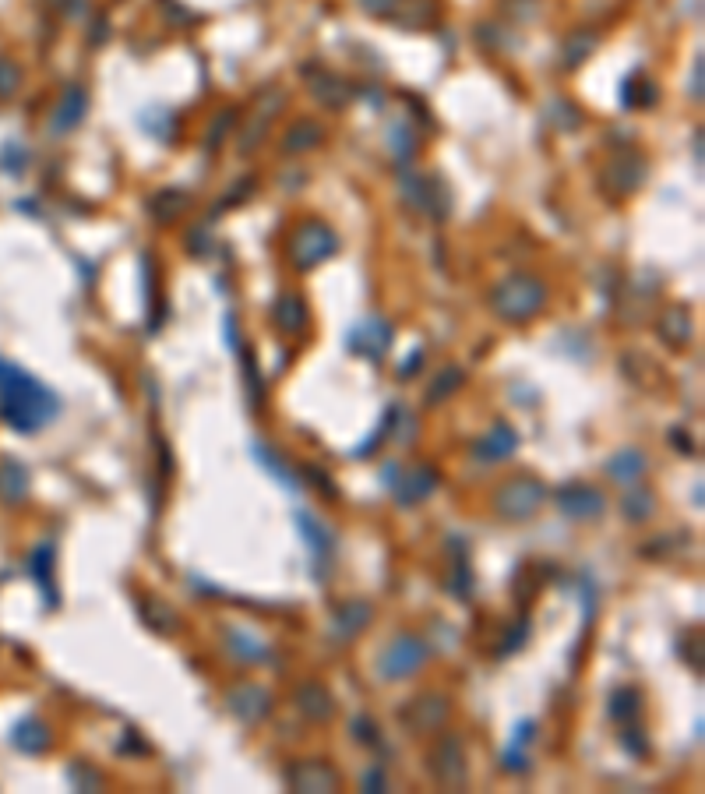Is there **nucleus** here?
<instances>
[{
    "label": "nucleus",
    "mask_w": 705,
    "mask_h": 794,
    "mask_svg": "<svg viewBox=\"0 0 705 794\" xmlns=\"http://www.w3.org/2000/svg\"><path fill=\"white\" fill-rule=\"evenodd\" d=\"M691 92H695V99L702 96V60H695V85H691Z\"/></svg>",
    "instance_id": "38"
},
{
    "label": "nucleus",
    "mask_w": 705,
    "mask_h": 794,
    "mask_svg": "<svg viewBox=\"0 0 705 794\" xmlns=\"http://www.w3.org/2000/svg\"><path fill=\"white\" fill-rule=\"evenodd\" d=\"M554 502H557V509L568 519H575V523H593V519H600L603 512H607L603 491H596L593 484H579V480L557 487Z\"/></svg>",
    "instance_id": "6"
},
{
    "label": "nucleus",
    "mask_w": 705,
    "mask_h": 794,
    "mask_svg": "<svg viewBox=\"0 0 705 794\" xmlns=\"http://www.w3.org/2000/svg\"><path fill=\"white\" fill-rule=\"evenodd\" d=\"M18 68L11 64V60H4L0 57V99H8V96H15L18 92Z\"/></svg>",
    "instance_id": "31"
},
{
    "label": "nucleus",
    "mask_w": 705,
    "mask_h": 794,
    "mask_svg": "<svg viewBox=\"0 0 705 794\" xmlns=\"http://www.w3.org/2000/svg\"><path fill=\"white\" fill-rule=\"evenodd\" d=\"M427 657H431V650L420 636H395L388 650L378 657V675L385 682H406L409 675H416L427 664Z\"/></svg>",
    "instance_id": "5"
},
{
    "label": "nucleus",
    "mask_w": 705,
    "mask_h": 794,
    "mask_svg": "<svg viewBox=\"0 0 705 794\" xmlns=\"http://www.w3.org/2000/svg\"><path fill=\"white\" fill-rule=\"evenodd\" d=\"M60 413V396L22 371L18 364L0 357V420L18 435H36L50 427Z\"/></svg>",
    "instance_id": "1"
},
{
    "label": "nucleus",
    "mask_w": 705,
    "mask_h": 794,
    "mask_svg": "<svg viewBox=\"0 0 705 794\" xmlns=\"http://www.w3.org/2000/svg\"><path fill=\"white\" fill-rule=\"evenodd\" d=\"M639 703H642V696L631 689V685L614 689L610 692V703H607V717L614 720V724H628V720H635V713H639Z\"/></svg>",
    "instance_id": "26"
},
{
    "label": "nucleus",
    "mask_w": 705,
    "mask_h": 794,
    "mask_svg": "<svg viewBox=\"0 0 705 794\" xmlns=\"http://www.w3.org/2000/svg\"><path fill=\"white\" fill-rule=\"evenodd\" d=\"M353 735H357V742H364V745H378L381 738H378V727H374V720L371 717H353Z\"/></svg>",
    "instance_id": "33"
},
{
    "label": "nucleus",
    "mask_w": 705,
    "mask_h": 794,
    "mask_svg": "<svg viewBox=\"0 0 705 794\" xmlns=\"http://www.w3.org/2000/svg\"><path fill=\"white\" fill-rule=\"evenodd\" d=\"M226 703H230L233 717L244 720V724H258V720L272 710V696H268L265 689H258V685H240V689L230 692Z\"/></svg>",
    "instance_id": "14"
},
{
    "label": "nucleus",
    "mask_w": 705,
    "mask_h": 794,
    "mask_svg": "<svg viewBox=\"0 0 705 794\" xmlns=\"http://www.w3.org/2000/svg\"><path fill=\"white\" fill-rule=\"evenodd\" d=\"M392 336H395L392 325H388L381 315L360 318V322L349 329V350L357 353V357L381 360L388 353V346H392Z\"/></svg>",
    "instance_id": "7"
},
{
    "label": "nucleus",
    "mask_w": 705,
    "mask_h": 794,
    "mask_svg": "<svg viewBox=\"0 0 705 794\" xmlns=\"http://www.w3.org/2000/svg\"><path fill=\"white\" fill-rule=\"evenodd\" d=\"M293 523H297V530H300V537H304V544H307V551H311V558L314 562H328L332 558V551H335V537H332V530H328L325 523H321L314 512H307V509H297L293 512Z\"/></svg>",
    "instance_id": "10"
},
{
    "label": "nucleus",
    "mask_w": 705,
    "mask_h": 794,
    "mask_svg": "<svg viewBox=\"0 0 705 794\" xmlns=\"http://www.w3.org/2000/svg\"><path fill=\"white\" fill-rule=\"evenodd\" d=\"M547 502V487L536 477H512L498 487L494 495V512L508 523H522V519H533L540 512V505Z\"/></svg>",
    "instance_id": "3"
},
{
    "label": "nucleus",
    "mask_w": 705,
    "mask_h": 794,
    "mask_svg": "<svg viewBox=\"0 0 705 794\" xmlns=\"http://www.w3.org/2000/svg\"><path fill=\"white\" fill-rule=\"evenodd\" d=\"M434 763H431V770H434V777L441 780V784H448V787H455V784H462V777H466V752H462V742L455 735H445L438 742V749H434Z\"/></svg>",
    "instance_id": "9"
},
{
    "label": "nucleus",
    "mask_w": 705,
    "mask_h": 794,
    "mask_svg": "<svg viewBox=\"0 0 705 794\" xmlns=\"http://www.w3.org/2000/svg\"><path fill=\"white\" fill-rule=\"evenodd\" d=\"M11 745H15L18 752H25V756H39V752H46L53 745L50 727H46L43 720H36V717L18 720L15 731H11Z\"/></svg>",
    "instance_id": "18"
},
{
    "label": "nucleus",
    "mask_w": 705,
    "mask_h": 794,
    "mask_svg": "<svg viewBox=\"0 0 705 794\" xmlns=\"http://www.w3.org/2000/svg\"><path fill=\"white\" fill-rule=\"evenodd\" d=\"M533 735H536V724L533 720H522L519 727H515V738H512V745H508V749H526L529 742H533Z\"/></svg>",
    "instance_id": "35"
},
{
    "label": "nucleus",
    "mask_w": 705,
    "mask_h": 794,
    "mask_svg": "<svg viewBox=\"0 0 705 794\" xmlns=\"http://www.w3.org/2000/svg\"><path fill=\"white\" fill-rule=\"evenodd\" d=\"M335 251H339V233H335L328 223L311 219V223L300 226L297 237H293L290 262L297 265L300 272H311V269H318L321 262H328Z\"/></svg>",
    "instance_id": "4"
},
{
    "label": "nucleus",
    "mask_w": 705,
    "mask_h": 794,
    "mask_svg": "<svg viewBox=\"0 0 705 794\" xmlns=\"http://www.w3.org/2000/svg\"><path fill=\"white\" fill-rule=\"evenodd\" d=\"M515 449H519V435H515V427L494 424L487 435L473 445V456L480 459V463H505V459H512Z\"/></svg>",
    "instance_id": "11"
},
{
    "label": "nucleus",
    "mask_w": 705,
    "mask_h": 794,
    "mask_svg": "<svg viewBox=\"0 0 705 794\" xmlns=\"http://www.w3.org/2000/svg\"><path fill=\"white\" fill-rule=\"evenodd\" d=\"M85 113H89V92H85L82 85H67L57 110H53V131H57V135L75 131L85 120Z\"/></svg>",
    "instance_id": "12"
},
{
    "label": "nucleus",
    "mask_w": 705,
    "mask_h": 794,
    "mask_svg": "<svg viewBox=\"0 0 705 794\" xmlns=\"http://www.w3.org/2000/svg\"><path fill=\"white\" fill-rule=\"evenodd\" d=\"M395 477H399V473H395ZM438 480L441 477L434 466H413V470H406L399 480H392V495L399 505H416L438 491Z\"/></svg>",
    "instance_id": "8"
},
{
    "label": "nucleus",
    "mask_w": 705,
    "mask_h": 794,
    "mask_svg": "<svg viewBox=\"0 0 705 794\" xmlns=\"http://www.w3.org/2000/svg\"><path fill=\"white\" fill-rule=\"evenodd\" d=\"M286 784L297 791H339V773L325 763H297L286 773Z\"/></svg>",
    "instance_id": "15"
},
{
    "label": "nucleus",
    "mask_w": 705,
    "mask_h": 794,
    "mask_svg": "<svg viewBox=\"0 0 705 794\" xmlns=\"http://www.w3.org/2000/svg\"><path fill=\"white\" fill-rule=\"evenodd\" d=\"M607 477L614 480V484H621V487H631V484H639L642 477H646V470H649V463H646V456H642L639 449H621V452H614V456L607 459Z\"/></svg>",
    "instance_id": "17"
},
{
    "label": "nucleus",
    "mask_w": 705,
    "mask_h": 794,
    "mask_svg": "<svg viewBox=\"0 0 705 794\" xmlns=\"http://www.w3.org/2000/svg\"><path fill=\"white\" fill-rule=\"evenodd\" d=\"M32 576H36L39 590L46 593V604L57 607V583H53V544H50V540L36 547V555H32Z\"/></svg>",
    "instance_id": "23"
},
{
    "label": "nucleus",
    "mask_w": 705,
    "mask_h": 794,
    "mask_svg": "<svg viewBox=\"0 0 705 794\" xmlns=\"http://www.w3.org/2000/svg\"><path fill=\"white\" fill-rule=\"evenodd\" d=\"M526 643H529V618H519V622L512 625V632L501 639V657H512V653H519Z\"/></svg>",
    "instance_id": "30"
},
{
    "label": "nucleus",
    "mask_w": 705,
    "mask_h": 794,
    "mask_svg": "<svg viewBox=\"0 0 705 794\" xmlns=\"http://www.w3.org/2000/svg\"><path fill=\"white\" fill-rule=\"evenodd\" d=\"M543 304H547V286L536 276H508L490 293V308L512 325L536 318L543 311Z\"/></svg>",
    "instance_id": "2"
},
{
    "label": "nucleus",
    "mask_w": 705,
    "mask_h": 794,
    "mask_svg": "<svg viewBox=\"0 0 705 794\" xmlns=\"http://www.w3.org/2000/svg\"><path fill=\"white\" fill-rule=\"evenodd\" d=\"M325 138V131L314 124V120H300L297 128L286 135V152H304V149H314V145Z\"/></svg>",
    "instance_id": "28"
},
{
    "label": "nucleus",
    "mask_w": 705,
    "mask_h": 794,
    "mask_svg": "<svg viewBox=\"0 0 705 794\" xmlns=\"http://www.w3.org/2000/svg\"><path fill=\"white\" fill-rule=\"evenodd\" d=\"M29 498V473L15 459L0 463V502L4 505H22Z\"/></svg>",
    "instance_id": "21"
},
{
    "label": "nucleus",
    "mask_w": 705,
    "mask_h": 794,
    "mask_svg": "<svg viewBox=\"0 0 705 794\" xmlns=\"http://www.w3.org/2000/svg\"><path fill=\"white\" fill-rule=\"evenodd\" d=\"M466 382V375H462V368H445L441 371V378H434V385L427 389V403H445L448 396H452L459 385Z\"/></svg>",
    "instance_id": "29"
},
{
    "label": "nucleus",
    "mask_w": 705,
    "mask_h": 794,
    "mask_svg": "<svg viewBox=\"0 0 705 794\" xmlns=\"http://www.w3.org/2000/svg\"><path fill=\"white\" fill-rule=\"evenodd\" d=\"M371 618H374V607L367 604V600H349V604H342L332 615V625H328V629H332L335 639H353L371 625Z\"/></svg>",
    "instance_id": "16"
},
{
    "label": "nucleus",
    "mask_w": 705,
    "mask_h": 794,
    "mask_svg": "<svg viewBox=\"0 0 705 794\" xmlns=\"http://www.w3.org/2000/svg\"><path fill=\"white\" fill-rule=\"evenodd\" d=\"M304 473L314 480V487H318V491H325L328 498H335V495H339V491H335V484H332V477H328L325 470H318V466H307Z\"/></svg>",
    "instance_id": "34"
},
{
    "label": "nucleus",
    "mask_w": 705,
    "mask_h": 794,
    "mask_svg": "<svg viewBox=\"0 0 705 794\" xmlns=\"http://www.w3.org/2000/svg\"><path fill=\"white\" fill-rule=\"evenodd\" d=\"M364 791H385V770H381V766L364 773Z\"/></svg>",
    "instance_id": "36"
},
{
    "label": "nucleus",
    "mask_w": 705,
    "mask_h": 794,
    "mask_svg": "<svg viewBox=\"0 0 705 794\" xmlns=\"http://www.w3.org/2000/svg\"><path fill=\"white\" fill-rule=\"evenodd\" d=\"M272 322L279 325L286 336H297V332L307 329V304L304 297H297V293H282L279 300H275L272 308Z\"/></svg>",
    "instance_id": "20"
},
{
    "label": "nucleus",
    "mask_w": 705,
    "mask_h": 794,
    "mask_svg": "<svg viewBox=\"0 0 705 794\" xmlns=\"http://www.w3.org/2000/svg\"><path fill=\"white\" fill-rule=\"evenodd\" d=\"M399 4L402 0H364V8L371 11V15H392Z\"/></svg>",
    "instance_id": "37"
},
{
    "label": "nucleus",
    "mask_w": 705,
    "mask_h": 794,
    "mask_svg": "<svg viewBox=\"0 0 705 794\" xmlns=\"http://www.w3.org/2000/svg\"><path fill=\"white\" fill-rule=\"evenodd\" d=\"M251 449H254V459H258V466L265 473H272V477L279 480V487H286V491H300L297 470H293V466L286 463V459H279V452L268 449V445H261V442H254Z\"/></svg>",
    "instance_id": "22"
},
{
    "label": "nucleus",
    "mask_w": 705,
    "mask_h": 794,
    "mask_svg": "<svg viewBox=\"0 0 705 794\" xmlns=\"http://www.w3.org/2000/svg\"><path fill=\"white\" fill-rule=\"evenodd\" d=\"M226 650L237 660H244V664H268V657H272L268 643H261L258 636H251L247 629H237V625L226 629Z\"/></svg>",
    "instance_id": "19"
},
{
    "label": "nucleus",
    "mask_w": 705,
    "mask_h": 794,
    "mask_svg": "<svg viewBox=\"0 0 705 794\" xmlns=\"http://www.w3.org/2000/svg\"><path fill=\"white\" fill-rule=\"evenodd\" d=\"M392 420H395V410H388V417L381 420V427H378V431H374V435L367 438V442L357 449V459H367V456H371V452H374V445H378V442H385V438H388V431H392Z\"/></svg>",
    "instance_id": "32"
},
{
    "label": "nucleus",
    "mask_w": 705,
    "mask_h": 794,
    "mask_svg": "<svg viewBox=\"0 0 705 794\" xmlns=\"http://www.w3.org/2000/svg\"><path fill=\"white\" fill-rule=\"evenodd\" d=\"M297 706H300V713L304 717H311V720H328L332 717V696L325 692V685H304V689L297 692Z\"/></svg>",
    "instance_id": "24"
},
{
    "label": "nucleus",
    "mask_w": 705,
    "mask_h": 794,
    "mask_svg": "<svg viewBox=\"0 0 705 794\" xmlns=\"http://www.w3.org/2000/svg\"><path fill=\"white\" fill-rule=\"evenodd\" d=\"M409 710H402V724H409L413 731H438V724L448 717V699L441 696H420L413 703H406Z\"/></svg>",
    "instance_id": "13"
},
{
    "label": "nucleus",
    "mask_w": 705,
    "mask_h": 794,
    "mask_svg": "<svg viewBox=\"0 0 705 794\" xmlns=\"http://www.w3.org/2000/svg\"><path fill=\"white\" fill-rule=\"evenodd\" d=\"M653 512H656L653 491L642 487V480L639 484H631L628 495H624V519H631V523H646V519H653Z\"/></svg>",
    "instance_id": "25"
},
{
    "label": "nucleus",
    "mask_w": 705,
    "mask_h": 794,
    "mask_svg": "<svg viewBox=\"0 0 705 794\" xmlns=\"http://www.w3.org/2000/svg\"><path fill=\"white\" fill-rule=\"evenodd\" d=\"M452 544H455L459 555H455V569H452V579H448V590H452L455 600H469L473 597V569H469V555L459 540H452Z\"/></svg>",
    "instance_id": "27"
}]
</instances>
